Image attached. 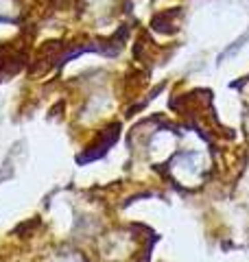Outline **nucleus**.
I'll return each instance as SVG.
<instances>
[{"mask_svg": "<svg viewBox=\"0 0 249 262\" xmlns=\"http://www.w3.org/2000/svg\"><path fill=\"white\" fill-rule=\"evenodd\" d=\"M39 227V221L37 219H33V221H29V223H22V225H18V229H15V234H31L33 229H37Z\"/></svg>", "mask_w": 249, "mask_h": 262, "instance_id": "nucleus-1", "label": "nucleus"}]
</instances>
